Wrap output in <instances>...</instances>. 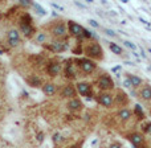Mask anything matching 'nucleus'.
Here are the masks:
<instances>
[{"label": "nucleus", "mask_w": 151, "mask_h": 148, "mask_svg": "<svg viewBox=\"0 0 151 148\" xmlns=\"http://www.w3.org/2000/svg\"><path fill=\"white\" fill-rule=\"evenodd\" d=\"M83 54L86 58H90L93 61H101L104 58V49L96 40H90L88 44L83 45Z\"/></svg>", "instance_id": "f257e3e1"}, {"label": "nucleus", "mask_w": 151, "mask_h": 148, "mask_svg": "<svg viewBox=\"0 0 151 148\" xmlns=\"http://www.w3.org/2000/svg\"><path fill=\"white\" fill-rule=\"evenodd\" d=\"M50 33L55 39H57L58 41H61L63 39H65L69 34L68 32V23H65L64 20L60 21H52V28H50Z\"/></svg>", "instance_id": "f03ea898"}, {"label": "nucleus", "mask_w": 151, "mask_h": 148, "mask_svg": "<svg viewBox=\"0 0 151 148\" xmlns=\"http://www.w3.org/2000/svg\"><path fill=\"white\" fill-rule=\"evenodd\" d=\"M94 85L99 89V91H107V93H109L110 90H114V87H115L114 81H113V78L107 73L99 74L98 77L96 78V81H94Z\"/></svg>", "instance_id": "7ed1b4c3"}, {"label": "nucleus", "mask_w": 151, "mask_h": 148, "mask_svg": "<svg viewBox=\"0 0 151 148\" xmlns=\"http://www.w3.org/2000/svg\"><path fill=\"white\" fill-rule=\"evenodd\" d=\"M74 62L82 74H93L97 70V62L90 58H77L74 60Z\"/></svg>", "instance_id": "20e7f679"}, {"label": "nucleus", "mask_w": 151, "mask_h": 148, "mask_svg": "<svg viewBox=\"0 0 151 148\" xmlns=\"http://www.w3.org/2000/svg\"><path fill=\"white\" fill-rule=\"evenodd\" d=\"M76 89H77V93L80 94L81 97H85L88 99H96V95L93 93V85L89 82H85V81H78L76 83Z\"/></svg>", "instance_id": "39448f33"}, {"label": "nucleus", "mask_w": 151, "mask_h": 148, "mask_svg": "<svg viewBox=\"0 0 151 148\" xmlns=\"http://www.w3.org/2000/svg\"><path fill=\"white\" fill-rule=\"evenodd\" d=\"M96 101L105 109H111L114 106V94L107 93V91H99L96 95Z\"/></svg>", "instance_id": "423d86ee"}, {"label": "nucleus", "mask_w": 151, "mask_h": 148, "mask_svg": "<svg viewBox=\"0 0 151 148\" xmlns=\"http://www.w3.org/2000/svg\"><path fill=\"white\" fill-rule=\"evenodd\" d=\"M126 138L131 142L134 148H147L146 146V139H145L143 134L138 132V131H131L130 134L126 135Z\"/></svg>", "instance_id": "0eeeda50"}, {"label": "nucleus", "mask_w": 151, "mask_h": 148, "mask_svg": "<svg viewBox=\"0 0 151 148\" xmlns=\"http://www.w3.org/2000/svg\"><path fill=\"white\" fill-rule=\"evenodd\" d=\"M78 73H80V70H78L74 60H68L66 61V65L64 66V75H65V78H68V79H70V81L76 79Z\"/></svg>", "instance_id": "6e6552de"}, {"label": "nucleus", "mask_w": 151, "mask_h": 148, "mask_svg": "<svg viewBox=\"0 0 151 148\" xmlns=\"http://www.w3.org/2000/svg\"><path fill=\"white\" fill-rule=\"evenodd\" d=\"M133 93H134V95H137L141 101L151 102V85H149V83H143L138 90H134Z\"/></svg>", "instance_id": "1a4fd4ad"}, {"label": "nucleus", "mask_w": 151, "mask_h": 148, "mask_svg": "<svg viewBox=\"0 0 151 148\" xmlns=\"http://www.w3.org/2000/svg\"><path fill=\"white\" fill-rule=\"evenodd\" d=\"M129 104V97L123 90H117L114 94V106L118 109H125Z\"/></svg>", "instance_id": "9d476101"}, {"label": "nucleus", "mask_w": 151, "mask_h": 148, "mask_svg": "<svg viewBox=\"0 0 151 148\" xmlns=\"http://www.w3.org/2000/svg\"><path fill=\"white\" fill-rule=\"evenodd\" d=\"M83 26L80 25L78 23H76L73 20H69L68 21V32L72 37L74 39H82V34H83Z\"/></svg>", "instance_id": "9b49d317"}, {"label": "nucleus", "mask_w": 151, "mask_h": 148, "mask_svg": "<svg viewBox=\"0 0 151 148\" xmlns=\"http://www.w3.org/2000/svg\"><path fill=\"white\" fill-rule=\"evenodd\" d=\"M61 70H63V65H61L60 61L50 60L49 62L47 64V74L49 75V77H52V78L57 77V75L61 73Z\"/></svg>", "instance_id": "f8f14e48"}, {"label": "nucleus", "mask_w": 151, "mask_h": 148, "mask_svg": "<svg viewBox=\"0 0 151 148\" xmlns=\"http://www.w3.org/2000/svg\"><path fill=\"white\" fill-rule=\"evenodd\" d=\"M78 93H77V89H76V85L73 83H68V85L63 86V90H61V97L64 99H73L77 98Z\"/></svg>", "instance_id": "ddd939ff"}, {"label": "nucleus", "mask_w": 151, "mask_h": 148, "mask_svg": "<svg viewBox=\"0 0 151 148\" xmlns=\"http://www.w3.org/2000/svg\"><path fill=\"white\" fill-rule=\"evenodd\" d=\"M83 107L85 106H83L82 101H81L80 98L69 99V101L66 102V109H68L70 112H78V111H81Z\"/></svg>", "instance_id": "4468645a"}, {"label": "nucleus", "mask_w": 151, "mask_h": 148, "mask_svg": "<svg viewBox=\"0 0 151 148\" xmlns=\"http://www.w3.org/2000/svg\"><path fill=\"white\" fill-rule=\"evenodd\" d=\"M115 117H117L118 119L121 120V122L126 123L127 120H130L131 118H133V112H131L130 109L125 107V109H119V110H118L117 114H115Z\"/></svg>", "instance_id": "2eb2a0df"}, {"label": "nucleus", "mask_w": 151, "mask_h": 148, "mask_svg": "<svg viewBox=\"0 0 151 148\" xmlns=\"http://www.w3.org/2000/svg\"><path fill=\"white\" fill-rule=\"evenodd\" d=\"M41 90H42V93H44V95L52 97L57 93V85H55L53 82H45L44 85H42Z\"/></svg>", "instance_id": "dca6fc26"}, {"label": "nucleus", "mask_w": 151, "mask_h": 148, "mask_svg": "<svg viewBox=\"0 0 151 148\" xmlns=\"http://www.w3.org/2000/svg\"><path fill=\"white\" fill-rule=\"evenodd\" d=\"M47 48L55 53H63L68 49V45H66V42H63V41H53L52 44Z\"/></svg>", "instance_id": "f3484780"}, {"label": "nucleus", "mask_w": 151, "mask_h": 148, "mask_svg": "<svg viewBox=\"0 0 151 148\" xmlns=\"http://www.w3.org/2000/svg\"><path fill=\"white\" fill-rule=\"evenodd\" d=\"M27 83H28L29 86H32V87H42V85H44L42 79L36 74L28 75V78H27Z\"/></svg>", "instance_id": "a211bd4d"}, {"label": "nucleus", "mask_w": 151, "mask_h": 148, "mask_svg": "<svg viewBox=\"0 0 151 148\" xmlns=\"http://www.w3.org/2000/svg\"><path fill=\"white\" fill-rule=\"evenodd\" d=\"M125 75H126V78H129V81L131 82L133 87L137 89V90H138V89L141 87L142 85H143V79H142V78H139L138 75L131 74V73H125Z\"/></svg>", "instance_id": "6ab92c4d"}, {"label": "nucleus", "mask_w": 151, "mask_h": 148, "mask_svg": "<svg viewBox=\"0 0 151 148\" xmlns=\"http://www.w3.org/2000/svg\"><path fill=\"white\" fill-rule=\"evenodd\" d=\"M107 45H109V49L113 52V54H117V56H119V57H123V56L126 54L125 50H123L118 44H115V42H113V41L107 42Z\"/></svg>", "instance_id": "aec40b11"}, {"label": "nucleus", "mask_w": 151, "mask_h": 148, "mask_svg": "<svg viewBox=\"0 0 151 148\" xmlns=\"http://www.w3.org/2000/svg\"><path fill=\"white\" fill-rule=\"evenodd\" d=\"M16 40H21L20 32L17 29H11L7 33V41H16Z\"/></svg>", "instance_id": "412c9836"}, {"label": "nucleus", "mask_w": 151, "mask_h": 148, "mask_svg": "<svg viewBox=\"0 0 151 148\" xmlns=\"http://www.w3.org/2000/svg\"><path fill=\"white\" fill-rule=\"evenodd\" d=\"M134 117L138 118L139 120H143L145 119V111H143V109H142L139 104H137V106L134 107Z\"/></svg>", "instance_id": "4be33fe9"}, {"label": "nucleus", "mask_w": 151, "mask_h": 148, "mask_svg": "<svg viewBox=\"0 0 151 148\" xmlns=\"http://www.w3.org/2000/svg\"><path fill=\"white\" fill-rule=\"evenodd\" d=\"M33 39H35L36 44H44V42L47 41V34H45L44 32H39V33H36V36H35Z\"/></svg>", "instance_id": "5701e85b"}, {"label": "nucleus", "mask_w": 151, "mask_h": 148, "mask_svg": "<svg viewBox=\"0 0 151 148\" xmlns=\"http://www.w3.org/2000/svg\"><path fill=\"white\" fill-rule=\"evenodd\" d=\"M142 132H143L145 135H151V122L142 123Z\"/></svg>", "instance_id": "b1692460"}, {"label": "nucleus", "mask_w": 151, "mask_h": 148, "mask_svg": "<svg viewBox=\"0 0 151 148\" xmlns=\"http://www.w3.org/2000/svg\"><path fill=\"white\" fill-rule=\"evenodd\" d=\"M32 7L36 9V12L39 13V15H41V16H45V15H47V11H45L40 4H37V3H32Z\"/></svg>", "instance_id": "393cba45"}, {"label": "nucleus", "mask_w": 151, "mask_h": 148, "mask_svg": "<svg viewBox=\"0 0 151 148\" xmlns=\"http://www.w3.org/2000/svg\"><path fill=\"white\" fill-rule=\"evenodd\" d=\"M123 45H125L126 48H129V49H131V52H137V49H138V46H137L134 42L129 41V40H123Z\"/></svg>", "instance_id": "a878e982"}, {"label": "nucleus", "mask_w": 151, "mask_h": 148, "mask_svg": "<svg viewBox=\"0 0 151 148\" xmlns=\"http://www.w3.org/2000/svg\"><path fill=\"white\" fill-rule=\"evenodd\" d=\"M101 31H102V32H105V34H106V36H109V37H113V39H115V37H118V34L115 33V32L113 31V29H109V28H104V26H102V28H101Z\"/></svg>", "instance_id": "bb28decb"}, {"label": "nucleus", "mask_w": 151, "mask_h": 148, "mask_svg": "<svg viewBox=\"0 0 151 148\" xmlns=\"http://www.w3.org/2000/svg\"><path fill=\"white\" fill-rule=\"evenodd\" d=\"M122 86L125 89H129V90H133L134 91V87H133V85H131V82L129 81V78H126V77L123 78V79H122Z\"/></svg>", "instance_id": "cd10ccee"}, {"label": "nucleus", "mask_w": 151, "mask_h": 148, "mask_svg": "<svg viewBox=\"0 0 151 148\" xmlns=\"http://www.w3.org/2000/svg\"><path fill=\"white\" fill-rule=\"evenodd\" d=\"M88 23H89V25H91V26H93V28H96V29H101V28H102V26L99 25V24L97 23L96 20H93V19H90V20H89Z\"/></svg>", "instance_id": "c85d7f7f"}, {"label": "nucleus", "mask_w": 151, "mask_h": 148, "mask_svg": "<svg viewBox=\"0 0 151 148\" xmlns=\"http://www.w3.org/2000/svg\"><path fill=\"white\" fill-rule=\"evenodd\" d=\"M107 148H123V146L119 143V142L114 140V142H111V143L109 144V147H107Z\"/></svg>", "instance_id": "c756f323"}, {"label": "nucleus", "mask_w": 151, "mask_h": 148, "mask_svg": "<svg viewBox=\"0 0 151 148\" xmlns=\"http://www.w3.org/2000/svg\"><path fill=\"white\" fill-rule=\"evenodd\" d=\"M7 44L9 45L11 48H17L19 45L21 44V40H16V41H7Z\"/></svg>", "instance_id": "7c9ffc66"}, {"label": "nucleus", "mask_w": 151, "mask_h": 148, "mask_svg": "<svg viewBox=\"0 0 151 148\" xmlns=\"http://www.w3.org/2000/svg\"><path fill=\"white\" fill-rule=\"evenodd\" d=\"M50 5H52L53 8H56L57 11H61V12H64V11H65V8L61 7V5H58V4H56V3H50Z\"/></svg>", "instance_id": "2f4dec72"}, {"label": "nucleus", "mask_w": 151, "mask_h": 148, "mask_svg": "<svg viewBox=\"0 0 151 148\" xmlns=\"http://www.w3.org/2000/svg\"><path fill=\"white\" fill-rule=\"evenodd\" d=\"M131 56H133V57L137 60V62H141V61H142V60H141V56H139V53L133 52V53H131Z\"/></svg>", "instance_id": "473e14b6"}, {"label": "nucleus", "mask_w": 151, "mask_h": 148, "mask_svg": "<svg viewBox=\"0 0 151 148\" xmlns=\"http://www.w3.org/2000/svg\"><path fill=\"white\" fill-rule=\"evenodd\" d=\"M119 70H122V66H121V65H117L115 68L111 69V71H113V73H115V74H118V71H119Z\"/></svg>", "instance_id": "72a5a7b5"}, {"label": "nucleus", "mask_w": 151, "mask_h": 148, "mask_svg": "<svg viewBox=\"0 0 151 148\" xmlns=\"http://www.w3.org/2000/svg\"><path fill=\"white\" fill-rule=\"evenodd\" d=\"M97 146H98V139H94L93 142H90V147L91 148H96Z\"/></svg>", "instance_id": "f704fd0d"}, {"label": "nucleus", "mask_w": 151, "mask_h": 148, "mask_svg": "<svg viewBox=\"0 0 151 148\" xmlns=\"http://www.w3.org/2000/svg\"><path fill=\"white\" fill-rule=\"evenodd\" d=\"M139 49H141V53H139V54H141V58H147V54H146L143 48H139Z\"/></svg>", "instance_id": "c9c22d12"}, {"label": "nucleus", "mask_w": 151, "mask_h": 148, "mask_svg": "<svg viewBox=\"0 0 151 148\" xmlns=\"http://www.w3.org/2000/svg\"><path fill=\"white\" fill-rule=\"evenodd\" d=\"M139 21H141L142 24H145V25H147V26H150V23L146 20V19H143V17H139Z\"/></svg>", "instance_id": "e433bc0d"}, {"label": "nucleus", "mask_w": 151, "mask_h": 148, "mask_svg": "<svg viewBox=\"0 0 151 148\" xmlns=\"http://www.w3.org/2000/svg\"><path fill=\"white\" fill-rule=\"evenodd\" d=\"M74 4L77 5V7H80L81 9H86V5L85 4H81V3H78V1H74Z\"/></svg>", "instance_id": "4c0bfd02"}, {"label": "nucleus", "mask_w": 151, "mask_h": 148, "mask_svg": "<svg viewBox=\"0 0 151 148\" xmlns=\"http://www.w3.org/2000/svg\"><path fill=\"white\" fill-rule=\"evenodd\" d=\"M68 148H81V144L80 143H76V144H73V146H69Z\"/></svg>", "instance_id": "58836bf2"}, {"label": "nucleus", "mask_w": 151, "mask_h": 148, "mask_svg": "<svg viewBox=\"0 0 151 148\" xmlns=\"http://www.w3.org/2000/svg\"><path fill=\"white\" fill-rule=\"evenodd\" d=\"M125 64L129 66H135V62H131V61H125Z\"/></svg>", "instance_id": "ea45409f"}, {"label": "nucleus", "mask_w": 151, "mask_h": 148, "mask_svg": "<svg viewBox=\"0 0 151 148\" xmlns=\"http://www.w3.org/2000/svg\"><path fill=\"white\" fill-rule=\"evenodd\" d=\"M147 50H149V52L151 53V48H147Z\"/></svg>", "instance_id": "a19ab883"}]
</instances>
